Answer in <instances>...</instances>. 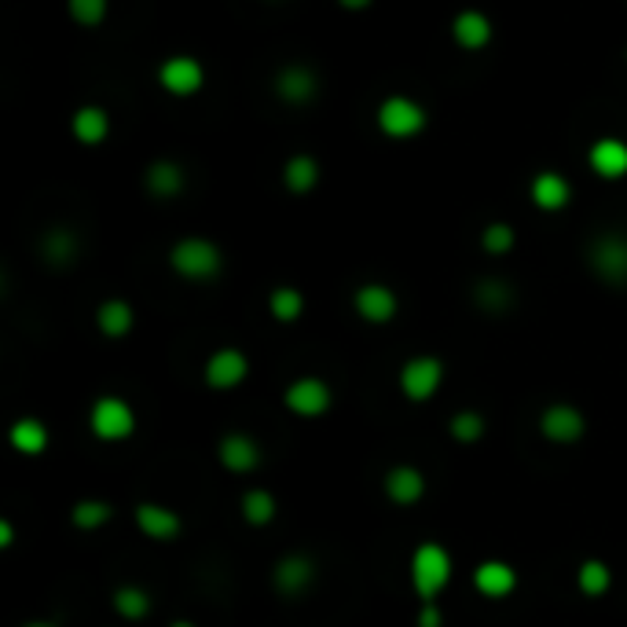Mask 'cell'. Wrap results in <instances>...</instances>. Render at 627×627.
I'll use <instances>...</instances> for the list:
<instances>
[{"label":"cell","mask_w":627,"mask_h":627,"mask_svg":"<svg viewBox=\"0 0 627 627\" xmlns=\"http://www.w3.org/2000/svg\"><path fill=\"white\" fill-rule=\"evenodd\" d=\"M169 268L187 283H209V279H217V275L224 272V253H220V246L213 239L187 235V239L173 242Z\"/></svg>","instance_id":"2"},{"label":"cell","mask_w":627,"mask_h":627,"mask_svg":"<svg viewBox=\"0 0 627 627\" xmlns=\"http://www.w3.org/2000/svg\"><path fill=\"white\" fill-rule=\"evenodd\" d=\"M426 488H429L426 473L411 466V462H396L382 477V492L393 506H418L426 499Z\"/></svg>","instance_id":"14"},{"label":"cell","mask_w":627,"mask_h":627,"mask_svg":"<svg viewBox=\"0 0 627 627\" xmlns=\"http://www.w3.org/2000/svg\"><path fill=\"white\" fill-rule=\"evenodd\" d=\"M470 297H473V308L484 316H506V312H514V305H517L514 283L499 279V275H481V279L473 283Z\"/></svg>","instance_id":"18"},{"label":"cell","mask_w":627,"mask_h":627,"mask_svg":"<svg viewBox=\"0 0 627 627\" xmlns=\"http://www.w3.org/2000/svg\"><path fill=\"white\" fill-rule=\"evenodd\" d=\"M539 433H543V440H550V444H561V448L580 444V440L587 437V415H583L576 404L554 400L539 411Z\"/></svg>","instance_id":"7"},{"label":"cell","mask_w":627,"mask_h":627,"mask_svg":"<svg viewBox=\"0 0 627 627\" xmlns=\"http://www.w3.org/2000/svg\"><path fill=\"white\" fill-rule=\"evenodd\" d=\"M110 605H114V613L129 624L147 620L151 616V594L147 587H140V583H118L114 594H110Z\"/></svg>","instance_id":"28"},{"label":"cell","mask_w":627,"mask_h":627,"mask_svg":"<svg viewBox=\"0 0 627 627\" xmlns=\"http://www.w3.org/2000/svg\"><path fill=\"white\" fill-rule=\"evenodd\" d=\"M338 4L345 8V11H363V8H371L374 0H338Z\"/></svg>","instance_id":"38"},{"label":"cell","mask_w":627,"mask_h":627,"mask_svg":"<svg viewBox=\"0 0 627 627\" xmlns=\"http://www.w3.org/2000/svg\"><path fill=\"white\" fill-rule=\"evenodd\" d=\"M275 96L283 99V103H290V107H305V103H312V99L319 96V77L312 66H305V63H286L279 74H275Z\"/></svg>","instance_id":"16"},{"label":"cell","mask_w":627,"mask_h":627,"mask_svg":"<svg viewBox=\"0 0 627 627\" xmlns=\"http://www.w3.org/2000/svg\"><path fill=\"white\" fill-rule=\"evenodd\" d=\"M484 433H488V418L481 411H473V407H462L448 418V437L455 440V444H481Z\"/></svg>","instance_id":"32"},{"label":"cell","mask_w":627,"mask_h":627,"mask_svg":"<svg viewBox=\"0 0 627 627\" xmlns=\"http://www.w3.org/2000/svg\"><path fill=\"white\" fill-rule=\"evenodd\" d=\"M8 444L19 451V455H44L52 444V433H48V426L41 422V418H19V422H11L8 429Z\"/></svg>","instance_id":"25"},{"label":"cell","mask_w":627,"mask_h":627,"mask_svg":"<svg viewBox=\"0 0 627 627\" xmlns=\"http://www.w3.org/2000/svg\"><path fill=\"white\" fill-rule=\"evenodd\" d=\"M268 312L275 323H297L305 316V294L297 286H275L268 294Z\"/></svg>","instance_id":"33"},{"label":"cell","mask_w":627,"mask_h":627,"mask_svg":"<svg viewBox=\"0 0 627 627\" xmlns=\"http://www.w3.org/2000/svg\"><path fill=\"white\" fill-rule=\"evenodd\" d=\"M22 627H59V624H55V620H26Z\"/></svg>","instance_id":"39"},{"label":"cell","mask_w":627,"mask_h":627,"mask_svg":"<svg viewBox=\"0 0 627 627\" xmlns=\"http://www.w3.org/2000/svg\"><path fill=\"white\" fill-rule=\"evenodd\" d=\"M250 378V356L235 345H224V349H213L206 356V367H202V382L209 389L217 393H231L239 389L242 382Z\"/></svg>","instance_id":"10"},{"label":"cell","mask_w":627,"mask_h":627,"mask_svg":"<svg viewBox=\"0 0 627 627\" xmlns=\"http://www.w3.org/2000/svg\"><path fill=\"white\" fill-rule=\"evenodd\" d=\"M15 543V525L8 521V517H0V547H11Z\"/></svg>","instance_id":"37"},{"label":"cell","mask_w":627,"mask_h":627,"mask_svg":"<svg viewBox=\"0 0 627 627\" xmlns=\"http://www.w3.org/2000/svg\"><path fill=\"white\" fill-rule=\"evenodd\" d=\"M492 19L484 15V11L477 8H466V11H459L455 19H451V37H455V44L462 52H481V48H488L492 44Z\"/></svg>","instance_id":"21"},{"label":"cell","mask_w":627,"mask_h":627,"mask_svg":"<svg viewBox=\"0 0 627 627\" xmlns=\"http://www.w3.org/2000/svg\"><path fill=\"white\" fill-rule=\"evenodd\" d=\"M187 176H184V165L173 162V158H154L143 173V187L154 195V198H176L184 191Z\"/></svg>","instance_id":"24"},{"label":"cell","mask_w":627,"mask_h":627,"mask_svg":"<svg viewBox=\"0 0 627 627\" xmlns=\"http://www.w3.org/2000/svg\"><path fill=\"white\" fill-rule=\"evenodd\" d=\"M158 85L165 88L169 96H198L206 85V66L195 59V55H173L158 66Z\"/></svg>","instance_id":"13"},{"label":"cell","mask_w":627,"mask_h":627,"mask_svg":"<svg viewBox=\"0 0 627 627\" xmlns=\"http://www.w3.org/2000/svg\"><path fill=\"white\" fill-rule=\"evenodd\" d=\"M473 587H477L481 598H492V602L510 598L517 591V569L503 558H484L481 565L473 569Z\"/></svg>","instance_id":"17"},{"label":"cell","mask_w":627,"mask_h":627,"mask_svg":"<svg viewBox=\"0 0 627 627\" xmlns=\"http://www.w3.org/2000/svg\"><path fill=\"white\" fill-rule=\"evenodd\" d=\"M96 327L103 338L121 341L132 334V327H136V312H132V305L125 297H107V301L96 308Z\"/></svg>","instance_id":"23"},{"label":"cell","mask_w":627,"mask_h":627,"mask_svg":"<svg viewBox=\"0 0 627 627\" xmlns=\"http://www.w3.org/2000/svg\"><path fill=\"white\" fill-rule=\"evenodd\" d=\"M283 404L297 418H323L330 404H334V389H330V382L316 378V374H301V378H294L283 389Z\"/></svg>","instance_id":"9"},{"label":"cell","mask_w":627,"mask_h":627,"mask_svg":"<svg viewBox=\"0 0 627 627\" xmlns=\"http://www.w3.org/2000/svg\"><path fill=\"white\" fill-rule=\"evenodd\" d=\"M316 580H319V565L305 550H290V554H283L272 565V591L279 594V598H290V602L305 598V594L316 587Z\"/></svg>","instance_id":"6"},{"label":"cell","mask_w":627,"mask_h":627,"mask_svg":"<svg viewBox=\"0 0 627 627\" xmlns=\"http://www.w3.org/2000/svg\"><path fill=\"white\" fill-rule=\"evenodd\" d=\"M528 195H532L536 209H543V213H558V209H565L572 202V184L565 180L561 173H536L532 184H528Z\"/></svg>","instance_id":"22"},{"label":"cell","mask_w":627,"mask_h":627,"mask_svg":"<svg viewBox=\"0 0 627 627\" xmlns=\"http://www.w3.org/2000/svg\"><path fill=\"white\" fill-rule=\"evenodd\" d=\"M272 4H279V0H272Z\"/></svg>","instance_id":"41"},{"label":"cell","mask_w":627,"mask_h":627,"mask_svg":"<svg viewBox=\"0 0 627 627\" xmlns=\"http://www.w3.org/2000/svg\"><path fill=\"white\" fill-rule=\"evenodd\" d=\"M110 521H114V503L110 499L88 495V499H77L70 506V525L77 532H99V528H107Z\"/></svg>","instance_id":"29"},{"label":"cell","mask_w":627,"mask_h":627,"mask_svg":"<svg viewBox=\"0 0 627 627\" xmlns=\"http://www.w3.org/2000/svg\"><path fill=\"white\" fill-rule=\"evenodd\" d=\"M576 587L583 598H605L613 587V569L605 565L602 558H587V561H580V569H576Z\"/></svg>","instance_id":"31"},{"label":"cell","mask_w":627,"mask_h":627,"mask_svg":"<svg viewBox=\"0 0 627 627\" xmlns=\"http://www.w3.org/2000/svg\"><path fill=\"white\" fill-rule=\"evenodd\" d=\"M451 576H455V561H451V550L444 543H418L411 550V561H407V580H411V591L418 594V602H437L440 594L448 591Z\"/></svg>","instance_id":"1"},{"label":"cell","mask_w":627,"mask_h":627,"mask_svg":"<svg viewBox=\"0 0 627 627\" xmlns=\"http://www.w3.org/2000/svg\"><path fill=\"white\" fill-rule=\"evenodd\" d=\"M239 514H242V521L253 525V528H264V525H272L275 521V514H279V503H275V495L268 488H246L242 492V499H239Z\"/></svg>","instance_id":"30"},{"label":"cell","mask_w":627,"mask_h":627,"mask_svg":"<svg viewBox=\"0 0 627 627\" xmlns=\"http://www.w3.org/2000/svg\"><path fill=\"white\" fill-rule=\"evenodd\" d=\"M169 627H198V624L195 620H173Z\"/></svg>","instance_id":"40"},{"label":"cell","mask_w":627,"mask_h":627,"mask_svg":"<svg viewBox=\"0 0 627 627\" xmlns=\"http://www.w3.org/2000/svg\"><path fill=\"white\" fill-rule=\"evenodd\" d=\"M217 459H220V466H224L228 473H235V477H250V473H257V470H261L264 448L257 444V437H253V433H242V429H231V433L220 437Z\"/></svg>","instance_id":"11"},{"label":"cell","mask_w":627,"mask_h":627,"mask_svg":"<svg viewBox=\"0 0 627 627\" xmlns=\"http://www.w3.org/2000/svg\"><path fill=\"white\" fill-rule=\"evenodd\" d=\"M41 261L48 268H70V264L81 257V235L70 224H55L41 235Z\"/></svg>","instance_id":"19"},{"label":"cell","mask_w":627,"mask_h":627,"mask_svg":"<svg viewBox=\"0 0 627 627\" xmlns=\"http://www.w3.org/2000/svg\"><path fill=\"white\" fill-rule=\"evenodd\" d=\"M66 11H70V19L77 26H99V22L107 19L110 11V0H66Z\"/></svg>","instance_id":"35"},{"label":"cell","mask_w":627,"mask_h":627,"mask_svg":"<svg viewBox=\"0 0 627 627\" xmlns=\"http://www.w3.org/2000/svg\"><path fill=\"white\" fill-rule=\"evenodd\" d=\"M587 165L602 180H620L627 176V143L616 136H602L587 147Z\"/></svg>","instance_id":"20"},{"label":"cell","mask_w":627,"mask_h":627,"mask_svg":"<svg viewBox=\"0 0 627 627\" xmlns=\"http://www.w3.org/2000/svg\"><path fill=\"white\" fill-rule=\"evenodd\" d=\"M440 385H444V360L433 356V352L407 356L400 363V374H396V389L411 404H429L440 393Z\"/></svg>","instance_id":"4"},{"label":"cell","mask_w":627,"mask_h":627,"mask_svg":"<svg viewBox=\"0 0 627 627\" xmlns=\"http://www.w3.org/2000/svg\"><path fill=\"white\" fill-rule=\"evenodd\" d=\"M352 308H356V316L363 323L385 327V323H393L396 312H400V297H396L393 286H385V283H360L356 290H352Z\"/></svg>","instance_id":"12"},{"label":"cell","mask_w":627,"mask_h":627,"mask_svg":"<svg viewBox=\"0 0 627 627\" xmlns=\"http://www.w3.org/2000/svg\"><path fill=\"white\" fill-rule=\"evenodd\" d=\"M415 624L418 627H444V609H440V602H422V605H418Z\"/></svg>","instance_id":"36"},{"label":"cell","mask_w":627,"mask_h":627,"mask_svg":"<svg viewBox=\"0 0 627 627\" xmlns=\"http://www.w3.org/2000/svg\"><path fill=\"white\" fill-rule=\"evenodd\" d=\"M132 521H136L140 532L154 539V543H173V539H180L184 532V517L165 503H136Z\"/></svg>","instance_id":"15"},{"label":"cell","mask_w":627,"mask_h":627,"mask_svg":"<svg viewBox=\"0 0 627 627\" xmlns=\"http://www.w3.org/2000/svg\"><path fill=\"white\" fill-rule=\"evenodd\" d=\"M587 268L594 279L624 290L627 286V231H602L587 246Z\"/></svg>","instance_id":"5"},{"label":"cell","mask_w":627,"mask_h":627,"mask_svg":"<svg viewBox=\"0 0 627 627\" xmlns=\"http://www.w3.org/2000/svg\"><path fill=\"white\" fill-rule=\"evenodd\" d=\"M70 132L77 143H85V147H99L107 136H110V114L103 107H81L70 121Z\"/></svg>","instance_id":"26"},{"label":"cell","mask_w":627,"mask_h":627,"mask_svg":"<svg viewBox=\"0 0 627 627\" xmlns=\"http://www.w3.org/2000/svg\"><path fill=\"white\" fill-rule=\"evenodd\" d=\"M481 246L484 253H492V257H506V253L517 246V231L506 224V220H492V224L481 231Z\"/></svg>","instance_id":"34"},{"label":"cell","mask_w":627,"mask_h":627,"mask_svg":"<svg viewBox=\"0 0 627 627\" xmlns=\"http://www.w3.org/2000/svg\"><path fill=\"white\" fill-rule=\"evenodd\" d=\"M378 129L389 140H411L426 129V110L411 96H385L378 103Z\"/></svg>","instance_id":"8"},{"label":"cell","mask_w":627,"mask_h":627,"mask_svg":"<svg viewBox=\"0 0 627 627\" xmlns=\"http://www.w3.org/2000/svg\"><path fill=\"white\" fill-rule=\"evenodd\" d=\"M319 176H323V169H319V162L312 158V154H294V158H286V165H283V187L290 195L316 191Z\"/></svg>","instance_id":"27"},{"label":"cell","mask_w":627,"mask_h":627,"mask_svg":"<svg viewBox=\"0 0 627 627\" xmlns=\"http://www.w3.org/2000/svg\"><path fill=\"white\" fill-rule=\"evenodd\" d=\"M136 426L140 418L125 396H96L92 407H88V429L103 444H121V440L136 433Z\"/></svg>","instance_id":"3"}]
</instances>
